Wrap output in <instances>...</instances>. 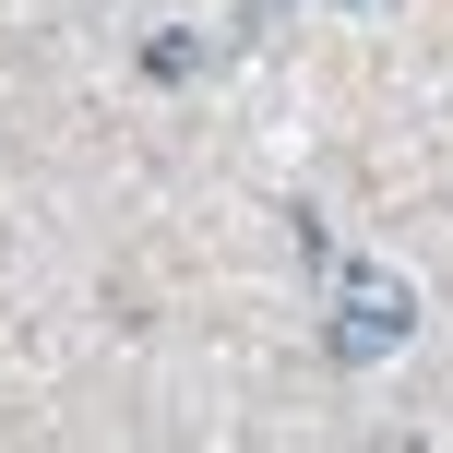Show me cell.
Returning a JSON list of instances; mask_svg holds the SVG:
<instances>
[{"instance_id":"1","label":"cell","mask_w":453,"mask_h":453,"mask_svg":"<svg viewBox=\"0 0 453 453\" xmlns=\"http://www.w3.org/2000/svg\"><path fill=\"white\" fill-rule=\"evenodd\" d=\"M406 334H418V287H406V274H382V263H334L322 358H334V370H382V358H406Z\"/></svg>"},{"instance_id":"2","label":"cell","mask_w":453,"mask_h":453,"mask_svg":"<svg viewBox=\"0 0 453 453\" xmlns=\"http://www.w3.org/2000/svg\"><path fill=\"white\" fill-rule=\"evenodd\" d=\"M143 72H156V84H191V72H203V36H191V24H167V36H143Z\"/></svg>"},{"instance_id":"3","label":"cell","mask_w":453,"mask_h":453,"mask_svg":"<svg viewBox=\"0 0 453 453\" xmlns=\"http://www.w3.org/2000/svg\"><path fill=\"white\" fill-rule=\"evenodd\" d=\"M334 12H394V0H334Z\"/></svg>"}]
</instances>
